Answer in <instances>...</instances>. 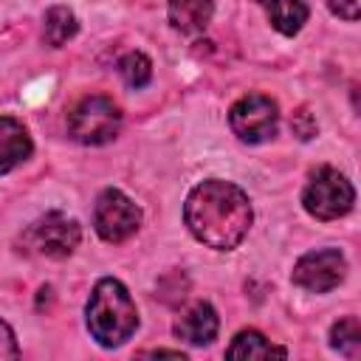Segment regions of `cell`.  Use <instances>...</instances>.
Segmentation results:
<instances>
[{"mask_svg":"<svg viewBox=\"0 0 361 361\" xmlns=\"http://www.w3.org/2000/svg\"><path fill=\"white\" fill-rule=\"evenodd\" d=\"M251 217L254 212L248 195L240 186L217 178L197 183L183 203V220L192 237L217 251L237 248L248 234Z\"/></svg>","mask_w":361,"mask_h":361,"instance_id":"1","label":"cell"},{"mask_svg":"<svg viewBox=\"0 0 361 361\" xmlns=\"http://www.w3.org/2000/svg\"><path fill=\"white\" fill-rule=\"evenodd\" d=\"M85 316H87L90 336L102 347L124 344L135 333V327H138L135 302H133L130 290L118 279H113V276H104V279L96 282L90 299H87Z\"/></svg>","mask_w":361,"mask_h":361,"instance_id":"2","label":"cell"},{"mask_svg":"<svg viewBox=\"0 0 361 361\" xmlns=\"http://www.w3.org/2000/svg\"><path fill=\"white\" fill-rule=\"evenodd\" d=\"M121 130V110L107 96H85L68 113V135L85 147L107 144Z\"/></svg>","mask_w":361,"mask_h":361,"instance_id":"3","label":"cell"},{"mask_svg":"<svg viewBox=\"0 0 361 361\" xmlns=\"http://www.w3.org/2000/svg\"><path fill=\"white\" fill-rule=\"evenodd\" d=\"M353 183L333 166H319L302 192V206L316 220H338L353 209Z\"/></svg>","mask_w":361,"mask_h":361,"instance_id":"4","label":"cell"},{"mask_svg":"<svg viewBox=\"0 0 361 361\" xmlns=\"http://www.w3.org/2000/svg\"><path fill=\"white\" fill-rule=\"evenodd\" d=\"M276 124H279V107L274 99H268L262 93L243 96L228 110V127L245 144H262V141L274 138Z\"/></svg>","mask_w":361,"mask_h":361,"instance_id":"5","label":"cell"},{"mask_svg":"<svg viewBox=\"0 0 361 361\" xmlns=\"http://www.w3.org/2000/svg\"><path fill=\"white\" fill-rule=\"evenodd\" d=\"M79 223L62 212H48L45 217L34 220L25 231V245L28 251L48 257V259H65L76 251L79 245Z\"/></svg>","mask_w":361,"mask_h":361,"instance_id":"6","label":"cell"},{"mask_svg":"<svg viewBox=\"0 0 361 361\" xmlns=\"http://www.w3.org/2000/svg\"><path fill=\"white\" fill-rule=\"evenodd\" d=\"M93 226L96 234L104 243H124L130 240L141 226V209L118 189H104L96 197L93 209Z\"/></svg>","mask_w":361,"mask_h":361,"instance_id":"7","label":"cell"},{"mask_svg":"<svg viewBox=\"0 0 361 361\" xmlns=\"http://www.w3.org/2000/svg\"><path fill=\"white\" fill-rule=\"evenodd\" d=\"M347 274V259L338 248H319L299 257L293 265V285L310 293H327L333 290Z\"/></svg>","mask_w":361,"mask_h":361,"instance_id":"8","label":"cell"},{"mask_svg":"<svg viewBox=\"0 0 361 361\" xmlns=\"http://www.w3.org/2000/svg\"><path fill=\"white\" fill-rule=\"evenodd\" d=\"M220 330V319L214 313L212 305L206 302H197L192 305L189 310H183L175 322V336L183 338L186 344H195V347H203V344H212L214 336Z\"/></svg>","mask_w":361,"mask_h":361,"instance_id":"9","label":"cell"},{"mask_svg":"<svg viewBox=\"0 0 361 361\" xmlns=\"http://www.w3.org/2000/svg\"><path fill=\"white\" fill-rule=\"evenodd\" d=\"M214 14V0H166L169 25L186 37L200 34Z\"/></svg>","mask_w":361,"mask_h":361,"instance_id":"10","label":"cell"},{"mask_svg":"<svg viewBox=\"0 0 361 361\" xmlns=\"http://www.w3.org/2000/svg\"><path fill=\"white\" fill-rule=\"evenodd\" d=\"M28 155H31V138H28L25 127L17 118L3 116L0 118V172L8 175Z\"/></svg>","mask_w":361,"mask_h":361,"instance_id":"11","label":"cell"},{"mask_svg":"<svg viewBox=\"0 0 361 361\" xmlns=\"http://www.w3.org/2000/svg\"><path fill=\"white\" fill-rule=\"evenodd\" d=\"M271 25L285 34V37H293L302 31V25L307 23V6L305 0H259Z\"/></svg>","mask_w":361,"mask_h":361,"instance_id":"12","label":"cell"},{"mask_svg":"<svg viewBox=\"0 0 361 361\" xmlns=\"http://www.w3.org/2000/svg\"><path fill=\"white\" fill-rule=\"evenodd\" d=\"M226 355H228V358H271V355L285 358L288 350L271 344L259 330H240V333L234 336V341L228 344Z\"/></svg>","mask_w":361,"mask_h":361,"instance_id":"13","label":"cell"},{"mask_svg":"<svg viewBox=\"0 0 361 361\" xmlns=\"http://www.w3.org/2000/svg\"><path fill=\"white\" fill-rule=\"evenodd\" d=\"M79 31V23L73 17L71 8L65 6H51L45 11V20H42V37L48 45L54 48H62L68 39H73V34Z\"/></svg>","mask_w":361,"mask_h":361,"instance_id":"14","label":"cell"},{"mask_svg":"<svg viewBox=\"0 0 361 361\" xmlns=\"http://www.w3.org/2000/svg\"><path fill=\"white\" fill-rule=\"evenodd\" d=\"M330 347L344 358H361V322L341 319L330 327Z\"/></svg>","mask_w":361,"mask_h":361,"instance_id":"15","label":"cell"},{"mask_svg":"<svg viewBox=\"0 0 361 361\" xmlns=\"http://www.w3.org/2000/svg\"><path fill=\"white\" fill-rule=\"evenodd\" d=\"M118 73L130 87H144L152 79V62L141 51H130L118 59Z\"/></svg>","mask_w":361,"mask_h":361,"instance_id":"16","label":"cell"},{"mask_svg":"<svg viewBox=\"0 0 361 361\" xmlns=\"http://www.w3.org/2000/svg\"><path fill=\"white\" fill-rule=\"evenodd\" d=\"M327 8L341 20H361V0H327Z\"/></svg>","mask_w":361,"mask_h":361,"instance_id":"17","label":"cell"},{"mask_svg":"<svg viewBox=\"0 0 361 361\" xmlns=\"http://www.w3.org/2000/svg\"><path fill=\"white\" fill-rule=\"evenodd\" d=\"M17 358V341L11 333V324L3 322V347H0V361H14Z\"/></svg>","mask_w":361,"mask_h":361,"instance_id":"18","label":"cell"},{"mask_svg":"<svg viewBox=\"0 0 361 361\" xmlns=\"http://www.w3.org/2000/svg\"><path fill=\"white\" fill-rule=\"evenodd\" d=\"M141 355H172V358H183L180 350H149V353H141Z\"/></svg>","mask_w":361,"mask_h":361,"instance_id":"19","label":"cell"}]
</instances>
